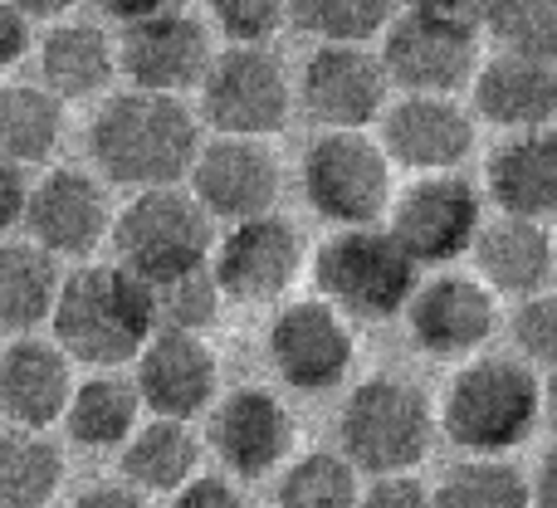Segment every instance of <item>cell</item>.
Instances as JSON below:
<instances>
[{
	"label": "cell",
	"instance_id": "32",
	"mask_svg": "<svg viewBox=\"0 0 557 508\" xmlns=\"http://www.w3.org/2000/svg\"><path fill=\"white\" fill-rule=\"evenodd\" d=\"M396 10L401 0H288V25L318 45H372Z\"/></svg>",
	"mask_w": 557,
	"mask_h": 508
},
{
	"label": "cell",
	"instance_id": "34",
	"mask_svg": "<svg viewBox=\"0 0 557 508\" xmlns=\"http://www.w3.org/2000/svg\"><path fill=\"white\" fill-rule=\"evenodd\" d=\"M143 288H147V308H152V333H206L221 318V303H225L211 264L157 278V284H143Z\"/></svg>",
	"mask_w": 557,
	"mask_h": 508
},
{
	"label": "cell",
	"instance_id": "33",
	"mask_svg": "<svg viewBox=\"0 0 557 508\" xmlns=\"http://www.w3.org/2000/svg\"><path fill=\"white\" fill-rule=\"evenodd\" d=\"M362 474L337 450H308L284 470L274 490V508H357Z\"/></svg>",
	"mask_w": 557,
	"mask_h": 508
},
{
	"label": "cell",
	"instance_id": "6",
	"mask_svg": "<svg viewBox=\"0 0 557 508\" xmlns=\"http://www.w3.org/2000/svg\"><path fill=\"white\" fill-rule=\"evenodd\" d=\"M113 255L137 284L186 274V269L211 264L215 250V221L196 206L191 191L182 186H157L137 191L123 211L113 215Z\"/></svg>",
	"mask_w": 557,
	"mask_h": 508
},
{
	"label": "cell",
	"instance_id": "1",
	"mask_svg": "<svg viewBox=\"0 0 557 508\" xmlns=\"http://www.w3.org/2000/svg\"><path fill=\"white\" fill-rule=\"evenodd\" d=\"M201 117L172 94H143L123 88L108 94V103L88 117L84 147L108 186L127 191H157V186H182L201 152Z\"/></svg>",
	"mask_w": 557,
	"mask_h": 508
},
{
	"label": "cell",
	"instance_id": "41",
	"mask_svg": "<svg viewBox=\"0 0 557 508\" xmlns=\"http://www.w3.org/2000/svg\"><path fill=\"white\" fill-rule=\"evenodd\" d=\"M29 45H35V29H29V20L20 15L10 0H0V74H5V69H15L20 59L29 54Z\"/></svg>",
	"mask_w": 557,
	"mask_h": 508
},
{
	"label": "cell",
	"instance_id": "11",
	"mask_svg": "<svg viewBox=\"0 0 557 508\" xmlns=\"http://www.w3.org/2000/svg\"><path fill=\"white\" fill-rule=\"evenodd\" d=\"M294 98L323 133H367L386 113L392 78L372 45H318L298 69Z\"/></svg>",
	"mask_w": 557,
	"mask_h": 508
},
{
	"label": "cell",
	"instance_id": "38",
	"mask_svg": "<svg viewBox=\"0 0 557 508\" xmlns=\"http://www.w3.org/2000/svg\"><path fill=\"white\" fill-rule=\"evenodd\" d=\"M357 508H431V484H421L416 474H376L362 484Z\"/></svg>",
	"mask_w": 557,
	"mask_h": 508
},
{
	"label": "cell",
	"instance_id": "3",
	"mask_svg": "<svg viewBox=\"0 0 557 508\" xmlns=\"http://www.w3.org/2000/svg\"><path fill=\"white\" fill-rule=\"evenodd\" d=\"M543 382L523 357L480 352L455 372L435 425L465 455H509L539 431Z\"/></svg>",
	"mask_w": 557,
	"mask_h": 508
},
{
	"label": "cell",
	"instance_id": "23",
	"mask_svg": "<svg viewBox=\"0 0 557 508\" xmlns=\"http://www.w3.org/2000/svg\"><path fill=\"white\" fill-rule=\"evenodd\" d=\"M474 278L499 298H529L553 288L557 278V245L553 225L519 221V215H494L484 221V231L474 235Z\"/></svg>",
	"mask_w": 557,
	"mask_h": 508
},
{
	"label": "cell",
	"instance_id": "5",
	"mask_svg": "<svg viewBox=\"0 0 557 508\" xmlns=\"http://www.w3.org/2000/svg\"><path fill=\"white\" fill-rule=\"evenodd\" d=\"M435 411L421 386L401 376H367L347 392L337 411V455L357 474H411L431 455L435 441Z\"/></svg>",
	"mask_w": 557,
	"mask_h": 508
},
{
	"label": "cell",
	"instance_id": "9",
	"mask_svg": "<svg viewBox=\"0 0 557 508\" xmlns=\"http://www.w3.org/2000/svg\"><path fill=\"white\" fill-rule=\"evenodd\" d=\"M484 186L460 172L416 176L406 191L386 206V231L401 240V250L421 269L455 264L474 250V235L484 231Z\"/></svg>",
	"mask_w": 557,
	"mask_h": 508
},
{
	"label": "cell",
	"instance_id": "31",
	"mask_svg": "<svg viewBox=\"0 0 557 508\" xmlns=\"http://www.w3.org/2000/svg\"><path fill=\"white\" fill-rule=\"evenodd\" d=\"M431 508H533V490L509 455H465L431 490Z\"/></svg>",
	"mask_w": 557,
	"mask_h": 508
},
{
	"label": "cell",
	"instance_id": "21",
	"mask_svg": "<svg viewBox=\"0 0 557 508\" xmlns=\"http://www.w3.org/2000/svg\"><path fill=\"white\" fill-rule=\"evenodd\" d=\"M74 396V362L54 337L20 333L0 352V421L15 431H49L64 421Z\"/></svg>",
	"mask_w": 557,
	"mask_h": 508
},
{
	"label": "cell",
	"instance_id": "4",
	"mask_svg": "<svg viewBox=\"0 0 557 508\" xmlns=\"http://www.w3.org/2000/svg\"><path fill=\"white\" fill-rule=\"evenodd\" d=\"M421 284V264L401 250L386 225L333 231L313 250V288L347 323H386L401 318Z\"/></svg>",
	"mask_w": 557,
	"mask_h": 508
},
{
	"label": "cell",
	"instance_id": "13",
	"mask_svg": "<svg viewBox=\"0 0 557 508\" xmlns=\"http://www.w3.org/2000/svg\"><path fill=\"white\" fill-rule=\"evenodd\" d=\"M294 411L270 386H235L206 411V445L240 484L270 480L278 464L294 460Z\"/></svg>",
	"mask_w": 557,
	"mask_h": 508
},
{
	"label": "cell",
	"instance_id": "22",
	"mask_svg": "<svg viewBox=\"0 0 557 508\" xmlns=\"http://www.w3.org/2000/svg\"><path fill=\"white\" fill-rule=\"evenodd\" d=\"M474 117L494 123L499 133H539L557 123V64L529 54L480 59L470 78Z\"/></svg>",
	"mask_w": 557,
	"mask_h": 508
},
{
	"label": "cell",
	"instance_id": "39",
	"mask_svg": "<svg viewBox=\"0 0 557 508\" xmlns=\"http://www.w3.org/2000/svg\"><path fill=\"white\" fill-rule=\"evenodd\" d=\"M172 508H250V499L231 474H196L172 494Z\"/></svg>",
	"mask_w": 557,
	"mask_h": 508
},
{
	"label": "cell",
	"instance_id": "29",
	"mask_svg": "<svg viewBox=\"0 0 557 508\" xmlns=\"http://www.w3.org/2000/svg\"><path fill=\"white\" fill-rule=\"evenodd\" d=\"M64 143V103L45 84H0V157L15 166L54 162Z\"/></svg>",
	"mask_w": 557,
	"mask_h": 508
},
{
	"label": "cell",
	"instance_id": "26",
	"mask_svg": "<svg viewBox=\"0 0 557 508\" xmlns=\"http://www.w3.org/2000/svg\"><path fill=\"white\" fill-rule=\"evenodd\" d=\"M201 455L206 441L191 431V421L147 416L117 450V470H123V484L143 494H176L186 480L201 474Z\"/></svg>",
	"mask_w": 557,
	"mask_h": 508
},
{
	"label": "cell",
	"instance_id": "17",
	"mask_svg": "<svg viewBox=\"0 0 557 508\" xmlns=\"http://www.w3.org/2000/svg\"><path fill=\"white\" fill-rule=\"evenodd\" d=\"M211 274L235 303H278L304 274V235L278 211L225 225L211 250Z\"/></svg>",
	"mask_w": 557,
	"mask_h": 508
},
{
	"label": "cell",
	"instance_id": "35",
	"mask_svg": "<svg viewBox=\"0 0 557 508\" xmlns=\"http://www.w3.org/2000/svg\"><path fill=\"white\" fill-rule=\"evenodd\" d=\"M480 29H490L504 54L557 64V0H490Z\"/></svg>",
	"mask_w": 557,
	"mask_h": 508
},
{
	"label": "cell",
	"instance_id": "8",
	"mask_svg": "<svg viewBox=\"0 0 557 508\" xmlns=\"http://www.w3.org/2000/svg\"><path fill=\"white\" fill-rule=\"evenodd\" d=\"M298 186L313 215H323L333 231H352V225H382L386 206H392V162H386L382 143L367 133H323L304 152L298 166Z\"/></svg>",
	"mask_w": 557,
	"mask_h": 508
},
{
	"label": "cell",
	"instance_id": "43",
	"mask_svg": "<svg viewBox=\"0 0 557 508\" xmlns=\"http://www.w3.org/2000/svg\"><path fill=\"white\" fill-rule=\"evenodd\" d=\"M69 508H147V494L133 484H94V490L74 494Z\"/></svg>",
	"mask_w": 557,
	"mask_h": 508
},
{
	"label": "cell",
	"instance_id": "10",
	"mask_svg": "<svg viewBox=\"0 0 557 508\" xmlns=\"http://www.w3.org/2000/svg\"><path fill=\"white\" fill-rule=\"evenodd\" d=\"M376 54H382L392 88L455 98L460 88H470L474 69H480V25L425 15V10H396V20L382 29Z\"/></svg>",
	"mask_w": 557,
	"mask_h": 508
},
{
	"label": "cell",
	"instance_id": "40",
	"mask_svg": "<svg viewBox=\"0 0 557 508\" xmlns=\"http://www.w3.org/2000/svg\"><path fill=\"white\" fill-rule=\"evenodd\" d=\"M25 201H29L25 166H15V162H5V157H0V240H5V235L25 221Z\"/></svg>",
	"mask_w": 557,
	"mask_h": 508
},
{
	"label": "cell",
	"instance_id": "19",
	"mask_svg": "<svg viewBox=\"0 0 557 508\" xmlns=\"http://www.w3.org/2000/svg\"><path fill=\"white\" fill-rule=\"evenodd\" d=\"M382 123V152L392 166H406L416 176H441L460 172L474 152V117L465 113L455 98H431V94H401L386 103Z\"/></svg>",
	"mask_w": 557,
	"mask_h": 508
},
{
	"label": "cell",
	"instance_id": "36",
	"mask_svg": "<svg viewBox=\"0 0 557 508\" xmlns=\"http://www.w3.org/2000/svg\"><path fill=\"white\" fill-rule=\"evenodd\" d=\"M509 343L529 367H557V288L529 294L509 313Z\"/></svg>",
	"mask_w": 557,
	"mask_h": 508
},
{
	"label": "cell",
	"instance_id": "25",
	"mask_svg": "<svg viewBox=\"0 0 557 508\" xmlns=\"http://www.w3.org/2000/svg\"><path fill=\"white\" fill-rule=\"evenodd\" d=\"M39 84L59 103H84L113 88L117 78V39L98 20H54L35 45Z\"/></svg>",
	"mask_w": 557,
	"mask_h": 508
},
{
	"label": "cell",
	"instance_id": "18",
	"mask_svg": "<svg viewBox=\"0 0 557 508\" xmlns=\"http://www.w3.org/2000/svg\"><path fill=\"white\" fill-rule=\"evenodd\" d=\"M113 206L108 186L78 166H49L39 182H29L25 201V240L54 259H88L113 231Z\"/></svg>",
	"mask_w": 557,
	"mask_h": 508
},
{
	"label": "cell",
	"instance_id": "12",
	"mask_svg": "<svg viewBox=\"0 0 557 508\" xmlns=\"http://www.w3.org/2000/svg\"><path fill=\"white\" fill-rule=\"evenodd\" d=\"M357 362L352 323L323 298H294L270 323V367L298 396H323L347 382Z\"/></svg>",
	"mask_w": 557,
	"mask_h": 508
},
{
	"label": "cell",
	"instance_id": "20",
	"mask_svg": "<svg viewBox=\"0 0 557 508\" xmlns=\"http://www.w3.org/2000/svg\"><path fill=\"white\" fill-rule=\"evenodd\" d=\"M133 386L147 416L196 421L215 406L221 362L201 333H152L143 352L133 357Z\"/></svg>",
	"mask_w": 557,
	"mask_h": 508
},
{
	"label": "cell",
	"instance_id": "16",
	"mask_svg": "<svg viewBox=\"0 0 557 508\" xmlns=\"http://www.w3.org/2000/svg\"><path fill=\"white\" fill-rule=\"evenodd\" d=\"M186 182H191L196 206L211 221L240 225L255 215H270L278 206L284 166L260 137H215V143H201Z\"/></svg>",
	"mask_w": 557,
	"mask_h": 508
},
{
	"label": "cell",
	"instance_id": "28",
	"mask_svg": "<svg viewBox=\"0 0 557 508\" xmlns=\"http://www.w3.org/2000/svg\"><path fill=\"white\" fill-rule=\"evenodd\" d=\"M59 259L35 240H0V333H35L59 298Z\"/></svg>",
	"mask_w": 557,
	"mask_h": 508
},
{
	"label": "cell",
	"instance_id": "44",
	"mask_svg": "<svg viewBox=\"0 0 557 508\" xmlns=\"http://www.w3.org/2000/svg\"><path fill=\"white\" fill-rule=\"evenodd\" d=\"M406 10H425V15H445V20H470L480 25L484 20V5L490 0H401Z\"/></svg>",
	"mask_w": 557,
	"mask_h": 508
},
{
	"label": "cell",
	"instance_id": "30",
	"mask_svg": "<svg viewBox=\"0 0 557 508\" xmlns=\"http://www.w3.org/2000/svg\"><path fill=\"white\" fill-rule=\"evenodd\" d=\"M64 484V450L49 431H0V508H49Z\"/></svg>",
	"mask_w": 557,
	"mask_h": 508
},
{
	"label": "cell",
	"instance_id": "7",
	"mask_svg": "<svg viewBox=\"0 0 557 508\" xmlns=\"http://www.w3.org/2000/svg\"><path fill=\"white\" fill-rule=\"evenodd\" d=\"M206 127L215 137H274L294 113V78L270 45H225L215 49L201 88H196Z\"/></svg>",
	"mask_w": 557,
	"mask_h": 508
},
{
	"label": "cell",
	"instance_id": "46",
	"mask_svg": "<svg viewBox=\"0 0 557 508\" xmlns=\"http://www.w3.org/2000/svg\"><path fill=\"white\" fill-rule=\"evenodd\" d=\"M10 5L35 25V20H69V10H74L78 0H10Z\"/></svg>",
	"mask_w": 557,
	"mask_h": 508
},
{
	"label": "cell",
	"instance_id": "15",
	"mask_svg": "<svg viewBox=\"0 0 557 508\" xmlns=\"http://www.w3.org/2000/svg\"><path fill=\"white\" fill-rule=\"evenodd\" d=\"M406 327H411V343L435 362H470L504 327L499 294H490L474 274H455V269L435 274L416 284L406 303Z\"/></svg>",
	"mask_w": 557,
	"mask_h": 508
},
{
	"label": "cell",
	"instance_id": "27",
	"mask_svg": "<svg viewBox=\"0 0 557 508\" xmlns=\"http://www.w3.org/2000/svg\"><path fill=\"white\" fill-rule=\"evenodd\" d=\"M143 425V396H137L133 376L94 372L88 382H74L64 411V431L84 450H123L127 435Z\"/></svg>",
	"mask_w": 557,
	"mask_h": 508
},
{
	"label": "cell",
	"instance_id": "2",
	"mask_svg": "<svg viewBox=\"0 0 557 508\" xmlns=\"http://www.w3.org/2000/svg\"><path fill=\"white\" fill-rule=\"evenodd\" d=\"M59 352L88 372H117L127 367L152 337V308L147 288L123 264H78L64 274L49 313Z\"/></svg>",
	"mask_w": 557,
	"mask_h": 508
},
{
	"label": "cell",
	"instance_id": "45",
	"mask_svg": "<svg viewBox=\"0 0 557 508\" xmlns=\"http://www.w3.org/2000/svg\"><path fill=\"white\" fill-rule=\"evenodd\" d=\"M529 490H533V508H557V441L543 450V460H539V470H533Z\"/></svg>",
	"mask_w": 557,
	"mask_h": 508
},
{
	"label": "cell",
	"instance_id": "14",
	"mask_svg": "<svg viewBox=\"0 0 557 508\" xmlns=\"http://www.w3.org/2000/svg\"><path fill=\"white\" fill-rule=\"evenodd\" d=\"M215 59L211 25L191 10H162L152 20L117 29V74L143 94H196Z\"/></svg>",
	"mask_w": 557,
	"mask_h": 508
},
{
	"label": "cell",
	"instance_id": "24",
	"mask_svg": "<svg viewBox=\"0 0 557 508\" xmlns=\"http://www.w3.org/2000/svg\"><path fill=\"white\" fill-rule=\"evenodd\" d=\"M484 196L499 206V215L553 225L557 221V127L504 137L490 152V166H484Z\"/></svg>",
	"mask_w": 557,
	"mask_h": 508
},
{
	"label": "cell",
	"instance_id": "42",
	"mask_svg": "<svg viewBox=\"0 0 557 508\" xmlns=\"http://www.w3.org/2000/svg\"><path fill=\"white\" fill-rule=\"evenodd\" d=\"M88 5H94L98 20H113L123 29V25H137V20L162 15V10H176L182 0H88Z\"/></svg>",
	"mask_w": 557,
	"mask_h": 508
},
{
	"label": "cell",
	"instance_id": "47",
	"mask_svg": "<svg viewBox=\"0 0 557 508\" xmlns=\"http://www.w3.org/2000/svg\"><path fill=\"white\" fill-rule=\"evenodd\" d=\"M543 421L557 431V367H548V376H543Z\"/></svg>",
	"mask_w": 557,
	"mask_h": 508
},
{
	"label": "cell",
	"instance_id": "37",
	"mask_svg": "<svg viewBox=\"0 0 557 508\" xmlns=\"http://www.w3.org/2000/svg\"><path fill=\"white\" fill-rule=\"evenodd\" d=\"M211 20L225 45H270L288 25V0H211Z\"/></svg>",
	"mask_w": 557,
	"mask_h": 508
}]
</instances>
